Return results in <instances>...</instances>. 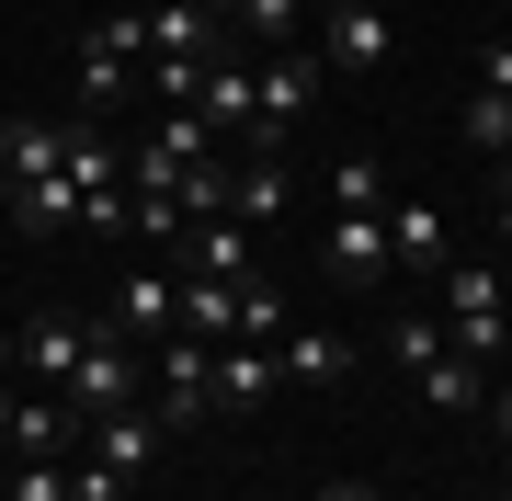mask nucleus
I'll use <instances>...</instances> for the list:
<instances>
[{"mask_svg":"<svg viewBox=\"0 0 512 501\" xmlns=\"http://www.w3.org/2000/svg\"><path fill=\"white\" fill-rule=\"evenodd\" d=\"M205 160H228V149H217V126L183 103V114H160L148 137H126V194H171V183L205 171Z\"/></svg>","mask_w":512,"mask_h":501,"instance_id":"1","label":"nucleus"},{"mask_svg":"<svg viewBox=\"0 0 512 501\" xmlns=\"http://www.w3.org/2000/svg\"><path fill=\"white\" fill-rule=\"evenodd\" d=\"M80 410V422H103V410H126V399H148V365H137V342L114 331V319H92V342H80V365H69V388H57Z\"/></svg>","mask_w":512,"mask_h":501,"instance_id":"2","label":"nucleus"},{"mask_svg":"<svg viewBox=\"0 0 512 501\" xmlns=\"http://www.w3.org/2000/svg\"><path fill=\"white\" fill-rule=\"evenodd\" d=\"M319 46H274V69H262V103H251V149L262 160H285V137L308 126V103H319Z\"/></svg>","mask_w":512,"mask_h":501,"instance_id":"3","label":"nucleus"},{"mask_svg":"<svg viewBox=\"0 0 512 501\" xmlns=\"http://www.w3.org/2000/svg\"><path fill=\"white\" fill-rule=\"evenodd\" d=\"M444 342H456L467 365L512 342V297H501V274H490V262H444Z\"/></svg>","mask_w":512,"mask_h":501,"instance_id":"4","label":"nucleus"},{"mask_svg":"<svg viewBox=\"0 0 512 501\" xmlns=\"http://www.w3.org/2000/svg\"><path fill=\"white\" fill-rule=\"evenodd\" d=\"M137 69H148V12H103L80 35V114H114Z\"/></svg>","mask_w":512,"mask_h":501,"instance_id":"5","label":"nucleus"},{"mask_svg":"<svg viewBox=\"0 0 512 501\" xmlns=\"http://www.w3.org/2000/svg\"><path fill=\"white\" fill-rule=\"evenodd\" d=\"M148 410H160V433H194L205 410H217V342H160V376H148Z\"/></svg>","mask_w":512,"mask_h":501,"instance_id":"6","label":"nucleus"},{"mask_svg":"<svg viewBox=\"0 0 512 501\" xmlns=\"http://www.w3.org/2000/svg\"><path fill=\"white\" fill-rule=\"evenodd\" d=\"M114 331H126V342H171V331H183V274L137 251L126 274H114Z\"/></svg>","mask_w":512,"mask_h":501,"instance_id":"7","label":"nucleus"},{"mask_svg":"<svg viewBox=\"0 0 512 501\" xmlns=\"http://www.w3.org/2000/svg\"><path fill=\"white\" fill-rule=\"evenodd\" d=\"M23 467H69V445H80V410L57 399V388H12V433H0Z\"/></svg>","mask_w":512,"mask_h":501,"instance_id":"8","label":"nucleus"},{"mask_svg":"<svg viewBox=\"0 0 512 501\" xmlns=\"http://www.w3.org/2000/svg\"><path fill=\"white\" fill-rule=\"evenodd\" d=\"M387 46H399V23H387L376 0H330L319 12V69H376Z\"/></svg>","mask_w":512,"mask_h":501,"instance_id":"9","label":"nucleus"},{"mask_svg":"<svg viewBox=\"0 0 512 501\" xmlns=\"http://www.w3.org/2000/svg\"><path fill=\"white\" fill-rule=\"evenodd\" d=\"M148 57H183V69H217V57H239V35L217 12H194V0H160L148 12Z\"/></svg>","mask_w":512,"mask_h":501,"instance_id":"10","label":"nucleus"},{"mask_svg":"<svg viewBox=\"0 0 512 501\" xmlns=\"http://www.w3.org/2000/svg\"><path fill=\"white\" fill-rule=\"evenodd\" d=\"M12 342H23V388H69V365H80V342H92V319H69V308H35Z\"/></svg>","mask_w":512,"mask_h":501,"instance_id":"11","label":"nucleus"},{"mask_svg":"<svg viewBox=\"0 0 512 501\" xmlns=\"http://www.w3.org/2000/svg\"><path fill=\"white\" fill-rule=\"evenodd\" d=\"M251 103H262V69H251V57H217L205 92H194V114L217 126V149H251Z\"/></svg>","mask_w":512,"mask_h":501,"instance_id":"12","label":"nucleus"},{"mask_svg":"<svg viewBox=\"0 0 512 501\" xmlns=\"http://www.w3.org/2000/svg\"><path fill=\"white\" fill-rule=\"evenodd\" d=\"M285 205H296V171L262 160V149H239V171H228V217H239V228H285Z\"/></svg>","mask_w":512,"mask_h":501,"instance_id":"13","label":"nucleus"},{"mask_svg":"<svg viewBox=\"0 0 512 501\" xmlns=\"http://www.w3.org/2000/svg\"><path fill=\"white\" fill-rule=\"evenodd\" d=\"M80 456H103V467H126V479H148V467H160V410H148V399L103 410V422H92V445H80Z\"/></svg>","mask_w":512,"mask_h":501,"instance_id":"14","label":"nucleus"},{"mask_svg":"<svg viewBox=\"0 0 512 501\" xmlns=\"http://www.w3.org/2000/svg\"><path fill=\"white\" fill-rule=\"evenodd\" d=\"M57 160H69V126L57 114H12L0 126V183H46Z\"/></svg>","mask_w":512,"mask_h":501,"instance_id":"15","label":"nucleus"},{"mask_svg":"<svg viewBox=\"0 0 512 501\" xmlns=\"http://www.w3.org/2000/svg\"><path fill=\"white\" fill-rule=\"evenodd\" d=\"M0 205H12V228H35V240H69V228H80V183H69V171H46V183H0Z\"/></svg>","mask_w":512,"mask_h":501,"instance_id":"16","label":"nucleus"},{"mask_svg":"<svg viewBox=\"0 0 512 501\" xmlns=\"http://www.w3.org/2000/svg\"><path fill=\"white\" fill-rule=\"evenodd\" d=\"M319 262H330V285H376L387 274V217H330Z\"/></svg>","mask_w":512,"mask_h":501,"instance_id":"17","label":"nucleus"},{"mask_svg":"<svg viewBox=\"0 0 512 501\" xmlns=\"http://www.w3.org/2000/svg\"><path fill=\"white\" fill-rule=\"evenodd\" d=\"M183 274L251 285V228H239V217H194V228H183Z\"/></svg>","mask_w":512,"mask_h":501,"instance_id":"18","label":"nucleus"},{"mask_svg":"<svg viewBox=\"0 0 512 501\" xmlns=\"http://www.w3.org/2000/svg\"><path fill=\"white\" fill-rule=\"evenodd\" d=\"M387 262H421V274H444V205H421V194H399L387 205Z\"/></svg>","mask_w":512,"mask_h":501,"instance_id":"19","label":"nucleus"},{"mask_svg":"<svg viewBox=\"0 0 512 501\" xmlns=\"http://www.w3.org/2000/svg\"><path fill=\"white\" fill-rule=\"evenodd\" d=\"M274 376L330 388V376H353V342H342V331H296V342H274Z\"/></svg>","mask_w":512,"mask_h":501,"instance_id":"20","label":"nucleus"},{"mask_svg":"<svg viewBox=\"0 0 512 501\" xmlns=\"http://www.w3.org/2000/svg\"><path fill=\"white\" fill-rule=\"evenodd\" d=\"M228 331H239V285L183 274V342H228Z\"/></svg>","mask_w":512,"mask_h":501,"instance_id":"21","label":"nucleus"},{"mask_svg":"<svg viewBox=\"0 0 512 501\" xmlns=\"http://www.w3.org/2000/svg\"><path fill=\"white\" fill-rule=\"evenodd\" d=\"M330 217H387V160H330Z\"/></svg>","mask_w":512,"mask_h":501,"instance_id":"22","label":"nucleus"},{"mask_svg":"<svg viewBox=\"0 0 512 501\" xmlns=\"http://www.w3.org/2000/svg\"><path fill=\"white\" fill-rule=\"evenodd\" d=\"M262 388H274V353L262 342H217V410H251Z\"/></svg>","mask_w":512,"mask_h":501,"instance_id":"23","label":"nucleus"},{"mask_svg":"<svg viewBox=\"0 0 512 501\" xmlns=\"http://www.w3.org/2000/svg\"><path fill=\"white\" fill-rule=\"evenodd\" d=\"M444 353H456V342H444V319H387V365H399V376L444 365Z\"/></svg>","mask_w":512,"mask_h":501,"instance_id":"24","label":"nucleus"},{"mask_svg":"<svg viewBox=\"0 0 512 501\" xmlns=\"http://www.w3.org/2000/svg\"><path fill=\"white\" fill-rule=\"evenodd\" d=\"M467 149L512 160V92H467Z\"/></svg>","mask_w":512,"mask_h":501,"instance_id":"25","label":"nucleus"},{"mask_svg":"<svg viewBox=\"0 0 512 501\" xmlns=\"http://www.w3.org/2000/svg\"><path fill=\"white\" fill-rule=\"evenodd\" d=\"M296 23H308V12H296V0H239V23H228V35H262V46H296Z\"/></svg>","mask_w":512,"mask_h":501,"instance_id":"26","label":"nucleus"},{"mask_svg":"<svg viewBox=\"0 0 512 501\" xmlns=\"http://www.w3.org/2000/svg\"><path fill=\"white\" fill-rule=\"evenodd\" d=\"M274 331H285V297H274V285H239V331L228 342H262V353H274Z\"/></svg>","mask_w":512,"mask_h":501,"instance_id":"27","label":"nucleus"},{"mask_svg":"<svg viewBox=\"0 0 512 501\" xmlns=\"http://www.w3.org/2000/svg\"><path fill=\"white\" fill-rule=\"evenodd\" d=\"M69 501H137V479L103 467V456H69Z\"/></svg>","mask_w":512,"mask_h":501,"instance_id":"28","label":"nucleus"},{"mask_svg":"<svg viewBox=\"0 0 512 501\" xmlns=\"http://www.w3.org/2000/svg\"><path fill=\"white\" fill-rule=\"evenodd\" d=\"M12 501H69V467H23V479H12Z\"/></svg>","mask_w":512,"mask_h":501,"instance_id":"29","label":"nucleus"},{"mask_svg":"<svg viewBox=\"0 0 512 501\" xmlns=\"http://www.w3.org/2000/svg\"><path fill=\"white\" fill-rule=\"evenodd\" d=\"M478 92H512V46H478Z\"/></svg>","mask_w":512,"mask_h":501,"instance_id":"30","label":"nucleus"},{"mask_svg":"<svg viewBox=\"0 0 512 501\" xmlns=\"http://www.w3.org/2000/svg\"><path fill=\"white\" fill-rule=\"evenodd\" d=\"M319 501H399V490H365V479H319Z\"/></svg>","mask_w":512,"mask_h":501,"instance_id":"31","label":"nucleus"},{"mask_svg":"<svg viewBox=\"0 0 512 501\" xmlns=\"http://www.w3.org/2000/svg\"><path fill=\"white\" fill-rule=\"evenodd\" d=\"M0 388H23V342L12 331H0Z\"/></svg>","mask_w":512,"mask_h":501,"instance_id":"32","label":"nucleus"},{"mask_svg":"<svg viewBox=\"0 0 512 501\" xmlns=\"http://www.w3.org/2000/svg\"><path fill=\"white\" fill-rule=\"evenodd\" d=\"M501 240H512V160H501Z\"/></svg>","mask_w":512,"mask_h":501,"instance_id":"33","label":"nucleus"},{"mask_svg":"<svg viewBox=\"0 0 512 501\" xmlns=\"http://www.w3.org/2000/svg\"><path fill=\"white\" fill-rule=\"evenodd\" d=\"M194 12H217V23H239V0H194Z\"/></svg>","mask_w":512,"mask_h":501,"instance_id":"34","label":"nucleus"},{"mask_svg":"<svg viewBox=\"0 0 512 501\" xmlns=\"http://www.w3.org/2000/svg\"><path fill=\"white\" fill-rule=\"evenodd\" d=\"M490 422H501V433H512V388H501V399H490Z\"/></svg>","mask_w":512,"mask_h":501,"instance_id":"35","label":"nucleus"},{"mask_svg":"<svg viewBox=\"0 0 512 501\" xmlns=\"http://www.w3.org/2000/svg\"><path fill=\"white\" fill-rule=\"evenodd\" d=\"M0 433H12V388H0Z\"/></svg>","mask_w":512,"mask_h":501,"instance_id":"36","label":"nucleus"},{"mask_svg":"<svg viewBox=\"0 0 512 501\" xmlns=\"http://www.w3.org/2000/svg\"><path fill=\"white\" fill-rule=\"evenodd\" d=\"M296 12H330V0H296Z\"/></svg>","mask_w":512,"mask_h":501,"instance_id":"37","label":"nucleus"},{"mask_svg":"<svg viewBox=\"0 0 512 501\" xmlns=\"http://www.w3.org/2000/svg\"><path fill=\"white\" fill-rule=\"evenodd\" d=\"M501 353H512V342H501Z\"/></svg>","mask_w":512,"mask_h":501,"instance_id":"38","label":"nucleus"}]
</instances>
